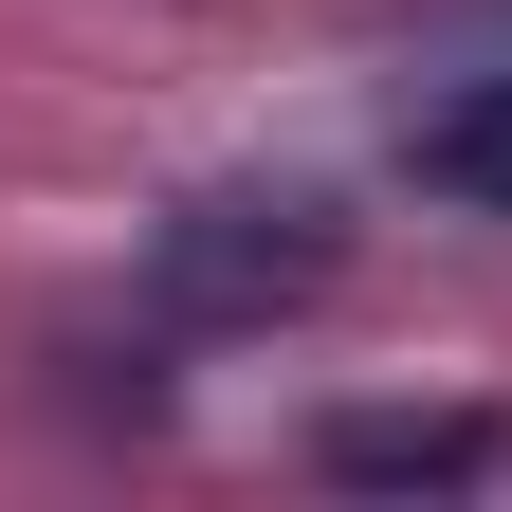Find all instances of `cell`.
Here are the masks:
<instances>
[{
	"mask_svg": "<svg viewBox=\"0 0 512 512\" xmlns=\"http://www.w3.org/2000/svg\"><path fill=\"white\" fill-rule=\"evenodd\" d=\"M403 165H421V202H458V220H512V74H458L421 128H403Z\"/></svg>",
	"mask_w": 512,
	"mask_h": 512,
	"instance_id": "3",
	"label": "cell"
},
{
	"mask_svg": "<svg viewBox=\"0 0 512 512\" xmlns=\"http://www.w3.org/2000/svg\"><path fill=\"white\" fill-rule=\"evenodd\" d=\"M311 476L330 494H476V476H512V421L494 403H330Z\"/></svg>",
	"mask_w": 512,
	"mask_h": 512,
	"instance_id": "2",
	"label": "cell"
},
{
	"mask_svg": "<svg viewBox=\"0 0 512 512\" xmlns=\"http://www.w3.org/2000/svg\"><path fill=\"white\" fill-rule=\"evenodd\" d=\"M147 275H165L183 330H275V311H311V293L348 275V220H330V202H293V183H220V202H183V220H165Z\"/></svg>",
	"mask_w": 512,
	"mask_h": 512,
	"instance_id": "1",
	"label": "cell"
}]
</instances>
